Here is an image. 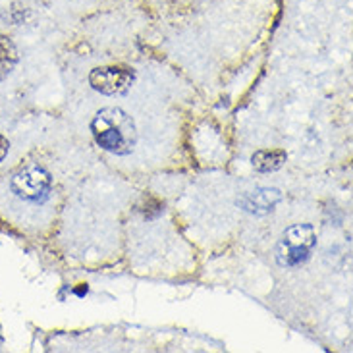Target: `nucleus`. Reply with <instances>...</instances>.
<instances>
[{
	"instance_id": "nucleus-1",
	"label": "nucleus",
	"mask_w": 353,
	"mask_h": 353,
	"mask_svg": "<svg viewBox=\"0 0 353 353\" xmlns=\"http://www.w3.org/2000/svg\"><path fill=\"white\" fill-rule=\"evenodd\" d=\"M91 132L97 145L112 154L132 153L135 145V125L132 116L122 108H103L91 122Z\"/></svg>"
},
{
	"instance_id": "nucleus-8",
	"label": "nucleus",
	"mask_w": 353,
	"mask_h": 353,
	"mask_svg": "<svg viewBox=\"0 0 353 353\" xmlns=\"http://www.w3.org/2000/svg\"><path fill=\"white\" fill-rule=\"evenodd\" d=\"M8 149H10L8 139H6L4 135H0V163H2V161H4V157L8 154Z\"/></svg>"
},
{
	"instance_id": "nucleus-4",
	"label": "nucleus",
	"mask_w": 353,
	"mask_h": 353,
	"mask_svg": "<svg viewBox=\"0 0 353 353\" xmlns=\"http://www.w3.org/2000/svg\"><path fill=\"white\" fill-rule=\"evenodd\" d=\"M134 81V72L120 66H105L97 68L89 74V83L99 91L101 95H122L125 93Z\"/></svg>"
},
{
	"instance_id": "nucleus-5",
	"label": "nucleus",
	"mask_w": 353,
	"mask_h": 353,
	"mask_svg": "<svg viewBox=\"0 0 353 353\" xmlns=\"http://www.w3.org/2000/svg\"><path fill=\"white\" fill-rule=\"evenodd\" d=\"M282 199L280 191L276 190H257L251 191V193H245L241 199H239V205L243 207V210L248 212H253V214H267L270 210L276 207L278 203Z\"/></svg>"
},
{
	"instance_id": "nucleus-2",
	"label": "nucleus",
	"mask_w": 353,
	"mask_h": 353,
	"mask_svg": "<svg viewBox=\"0 0 353 353\" xmlns=\"http://www.w3.org/2000/svg\"><path fill=\"white\" fill-rule=\"evenodd\" d=\"M316 243V234L309 224H294L282 234L276 248V261L280 267L297 268L311 257Z\"/></svg>"
},
{
	"instance_id": "nucleus-6",
	"label": "nucleus",
	"mask_w": 353,
	"mask_h": 353,
	"mask_svg": "<svg viewBox=\"0 0 353 353\" xmlns=\"http://www.w3.org/2000/svg\"><path fill=\"white\" fill-rule=\"evenodd\" d=\"M286 163V153L280 149H261L251 157V164L259 172H274Z\"/></svg>"
},
{
	"instance_id": "nucleus-3",
	"label": "nucleus",
	"mask_w": 353,
	"mask_h": 353,
	"mask_svg": "<svg viewBox=\"0 0 353 353\" xmlns=\"http://www.w3.org/2000/svg\"><path fill=\"white\" fill-rule=\"evenodd\" d=\"M10 188L18 199L26 203H41L48 197L50 174L39 164H28L12 176Z\"/></svg>"
},
{
	"instance_id": "nucleus-7",
	"label": "nucleus",
	"mask_w": 353,
	"mask_h": 353,
	"mask_svg": "<svg viewBox=\"0 0 353 353\" xmlns=\"http://www.w3.org/2000/svg\"><path fill=\"white\" fill-rule=\"evenodd\" d=\"M16 62H18V54H16L14 45L8 39L0 37V81L14 70Z\"/></svg>"
}]
</instances>
